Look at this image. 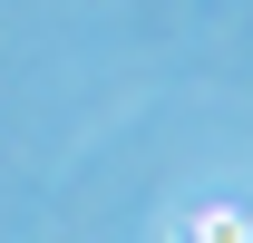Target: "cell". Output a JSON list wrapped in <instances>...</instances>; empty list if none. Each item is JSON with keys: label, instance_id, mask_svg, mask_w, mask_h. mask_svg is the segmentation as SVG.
I'll return each mask as SVG.
<instances>
[{"label": "cell", "instance_id": "obj_1", "mask_svg": "<svg viewBox=\"0 0 253 243\" xmlns=\"http://www.w3.org/2000/svg\"><path fill=\"white\" fill-rule=\"evenodd\" d=\"M185 243H253V214H234V204H205L185 224Z\"/></svg>", "mask_w": 253, "mask_h": 243}]
</instances>
